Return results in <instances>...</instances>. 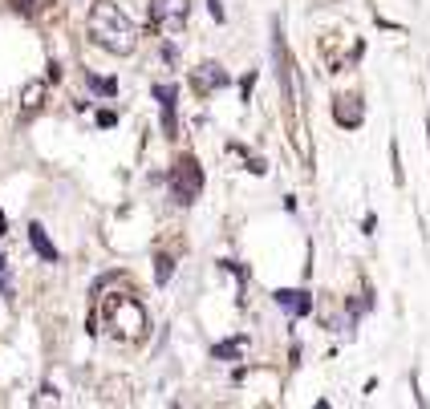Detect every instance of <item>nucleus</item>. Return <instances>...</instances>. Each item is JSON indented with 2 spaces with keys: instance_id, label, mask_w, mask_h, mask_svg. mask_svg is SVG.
Listing matches in <instances>:
<instances>
[{
  "instance_id": "nucleus-1",
  "label": "nucleus",
  "mask_w": 430,
  "mask_h": 409,
  "mask_svg": "<svg viewBox=\"0 0 430 409\" xmlns=\"http://www.w3.org/2000/svg\"><path fill=\"white\" fill-rule=\"evenodd\" d=\"M86 28H90V37H94V45H102L106 53H118V57L134 53V45H138L134 21L122 12L118 4H110V0H97L94 8H90Z\"/></svg>"
},
{
  "instance_id": "nucleus-2",
  "label": "nucleus",
  "mask_w": 430,
  "mask_h": 409,
  "mask_svg": "<svg viewBox=\"0 0 430 409\" xmlns=\"http://www.w3.org/2000/svg\"><path fill=\"white\" fill-rule=\"evenodd\" d=\"M170 191H175L179 203H195V199H199V191H203V170H199L195 158H183L179 167L170 170Z\"/></svg>"
},
{
  "instance_id": "nucleus-3",
  "label": "nucleus",
  "mask_w": 430,
  "mask_h": 409,
  "mask_svg": "<svg viewBox=\"0 0 430 409\" xmlns=\"http://www.w3.org/2000/svg\"><path fill=\"white\" fill-rule=\"evenodd\" d=\"M110 324H114V333H122V337H138L146 328L143 308H138L134 300H126V296H118V300L110 304Z\"/></svg>"
},
{
  "instance_id": "nucleus-4",
  "label": "nucleus",
  "mask_w": 430,
  "mask_h": 409,
  "mask_svg": "<svg viewBox=\"0 0 430 409\" xmlns=\"http://www.w3.org/2000/svg\"><path fill=\"white\" fill-rule=\"evenodd\" d=\"M276 304H280V308H288L292 316L312 312V296H309V292H296V288H280V292H276Z\"/></svg>"
},
{
  "instance_id": "nucleus-5",
  "label": "nucleus",
  "mask_w": 430,
  "mask_h": 409,
  "mask_svg": "<svg viewBox=\"0 0 430 409\" xmlns=\"http://www.w3.org/2000/svg\"><path fill=\"white\" fill-rule=\"evenodd\" d=\"M29 243L37 247V256L49 260V264H57V260H61V256H57V247L49 243V235H45V227H41V223H29Z\"/></svg>"
},
{
  "instance_id": "nucleus-6",
  "label": "nucleus",
  "mask_w": 430,
  "mask_h": 409,
  "mask_svg": "<svg viewBox=\"0 0 430 409\" xmlns=\"http://www.w3.org/2000/svg\"><path fill=\"white\" fill-rule=\"evenodd\" d=\"M333 118L341 122V126H361V106H358V97H337Z\"/></svg>"
},
{
  "instance_id": "nucleus-7",
  "label": "nucleus",
  "mask_w": 430,
  "mask_h": 409,
  "mask_svg": "<svg viewBox=\"0 0 430 409\" xmlns=\"http://www.w3.org/2000/svg\"><path fill=\"white\" fill-rule=\"evenodd\" d=\"M187 17V0H159L154 4V21H183Z\"/></svg>"
},
{
  "instance_id": "nucleus-8",
  "label": "nucleus",
  "mask_w": 430,
  "mask_h": 409,
  "mask_svg": "<svg viewBox=\"0 0 430 409\" xmlns=\"http://www.w3.org/2000/svg\"><path fill=\"white\" fill-rule=\"evenodd\" d=\"M41 101H45V85H41V81H29V85H24V94H21V106H24V114H33V110H41Z\"/></svg>"
},
{
  "instance_id": "nucleus-9",
  "label": "nucleus",
  "mask_w": 430,
  "mask_h": 409,
  "mask_svg": "<svg viewBox=\"0 0 430 409\" xmlns=\"http://www.w3.org/2000/svg\"><path fill=\"white\" fill-rule=\"evenodd\" d=\"M199 85H228V73L219 65H199Z\"/></svg>"
},
{
  "instance_id": "nucleus-10",
  "label": "nucleus",
  "mask_w": 430,
  "mask_h": 409,
  "mask_svg": "<svg viewBox=\"0 0 430 409\" xmlns=\"http://www.w3.org/2000/svg\"><path fill=\"white\" fill-rule=\"evenodd\" d=\"M244 344H248V337H236V340H223V344H215L212 353H215V361H228V357H236Z\"/></svg>"
},
{
  "instance_id": "nucleus-11",
  "label": "nucleus",
  "mask_w": 430,
  "mask_h": 409,
  "mask_svg": "<svg viewBox=\"0 0 430 409\" xmlns=\"http://www.w3.org/2000/svg\"><path fill=\"white\" fill-rule=\"evenodd\" d=\"M154 97L163 101V114H167V130H170V114H175V85H154Z\"/></svg>"
},
{
  "instance_id": "nucleus-12",
  "label": "nucleus",
  "mask_w": 430,
  "mask_h": 409,
  "mask_svg": "<svg viewBox=\"0 0 430 409\" xmlns=\"http://www.w3.org/2000/svg\"><path fill=\"white\" fill-rule=\"evenodd\" d=\"M49 4H53V0H13V8H17V12H29V17H33V12H45Z\"/></svg>"
},
{
  "instance_id": "nucleus-13",
  "label": "nucleus",
  "mask_w": 430,
  "mask_h": 409,
  "mask_svg": "<svg viewBox=\"0 0 430 409\" xmlns=\"http://www.w3.org/2000/svg\"><path fill=\"white\" fill-rule=\"evenodd\" d=\"M90 85H94L97 94H114V90H118L114 81H102V77H90Z\"/></svg>"
},
{
  "instance_id": "nucleus-14",
  "label": "nucleus",
  "mask_w": 430,
  "mask_h": 409,
  "mask_svg": "<svg viewBox=\"0 0 430 409\" xmlns=\"http://www.w3.org/2000/svg\"><path fill=\"white\" fill-rule=\"evenodd\" d=\"M170 267H175V264L163 256V260H159V284H167V280H170Z\"/></svg>"
}]
</instances>
